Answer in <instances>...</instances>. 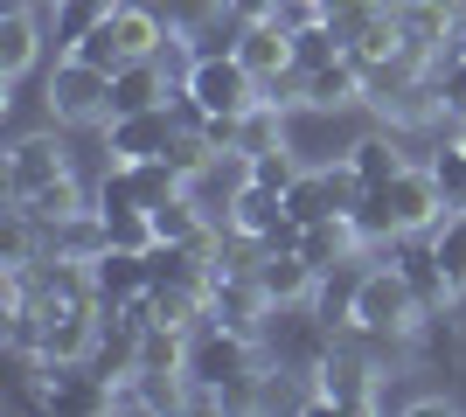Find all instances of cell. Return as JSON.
<instances>
[{
  "instance_id": "17",
  "label": "cell",
  "mask_w": 466,
  "mask_h": 417,
  "mask_svg": "<svg viewBox=\"0 0 466 417\" xmlns=\"http://www.w3.org/2000/svg\"><path fill=\"white\" fill-rule=\"evenodd\" d=\"M7 209H21L35 230H49V223H70L77 209H97V202H84L77 174H56V181H42V188H28V195H7Z\"/></svg>"
},
{
  "instance_id": "34",
  "label": "cell",
  "mask_w": 466,
  "mask_h": 417,
  "mask_svg": "<svg viewBox=\"0 0 466 417\" xmlns=\"http://www.w3.org/2000/svg\"><path fill=\"white\" fill-rule=\"evenodd\" d=\"M49 7H56V0H49Z\"/></svg>"
},
{
  "instance_id": "4",
  "label": "cell",
  "mask_w": 466,
  "mask_h": 417,
  "mask_svg": "<svg viewBox=\"0 0 466 417\" xmlns=\"http://www.w3.org/2000/svg\"><path fill=\"white\" fill-rule=\"evenodd\" d=\"M355 327H376V334H418V320H425V306H418V293H410V278L397 272V264H370V272L355 278Z\"/></svg>"
},
{
  "instance_id": "19",
  "label": "cell",
  "mask_w": 466,
  "mask_h": 417,
  "mask_svg": "<svg viewBox=\"0 0 466 417\" xmlns=\"http://www.w3.org/2000/svg\"><path fill=\"white\" fill-rule=\"evenodd\" d=\"M237 56L251 63V77H279V70H292V28H279V21H244L237 28Z\"/></svg>"
},
{
  "instance_id": "5",
  "label": "cell",
  "mask_w": 466,
  "mask_h": 417,
  "mask_svg": "<svg viewBox=\"0 0 466 417\" xmlns=\"http://www.w3.org/2000/svg\"><path fill=\"white\" fill-rule=\"evenodd\" d=\"M42 104H49L56 125H105L112 119V70H97V63H84V56H63L56 70H49Z\"/></svg>"
},
{
  "instance_id": "18",
  "label": "cell",
  "mask_w": 466,
  "mask_h": 417,
  "mask_svg": "<svg viewBox=\"0 0 466 417\" xmlns=\"http://www.w3.org/2000/svg\"><path fill=\"white\" fill-rule=\"evenodd\" d=\"M390 264L410 278V293H418L425 313H446V306H452V285H446V272H439V258H431V243L397 237V258H390Z\"/></svg>"
},
{
  "instance_id": "33",
  "label": "cell",
  "mask_w": 466,
  "mask_h": 417,
  "mask_svg": "<svg viewBox=\"0 0 466 417\" xmlns=\"http://www.w3.org/2000/svg\"><path fill=\"white\" fill-rule=\"evenodd\" d=\"M460 146H466V119H460Z\"/></svg>"
},
{
  "instance_id": "2",
  "label": "cell",
  "mask_w": 466,
  "mask_h": 417,
  "mask_svg": "<svg viewBox=\"0 0 466 417\" xmlns=\"http://www.w3.org/2000/svg\"><path fill=\"white\" fill-rule=\"evenodd\" d=\"M258 369H265V341L258 334H237L223 320L188 327V362H181L188 382H202V390H251Z\"/></svg>"
},
{
  "instance_id": "12",
  "label": "cell",
  "mask_w": 466,
  "mask_h": 417,
  "mask_svg": "<svg viewBox=\"0 0 466 417\" xmlns=\"http://www.w3.org/2000/svg\"><path fill=\"white\" fill-rule=\"evenodd\" d=\"M56 174H70V154H63L56 133H21L7 146V195H28V188H42Z\"/></svg>"
},
{
  "instance_id": "32",
  "label": "cell",
  "mask_w": 466,
  "mask_h": 417,
  "mask_svg": "<svg viewBox=\"0 0 466 417\" xmlns=\"http://www.w3.org/2000/svg\"><path fill=\"white\" fill-rule=\"evenodd\" d=\"M452 49H460V56H466V28H460V35H452Z\"/></svg>"
},
{
  "instance_id": "1",
  "label": "cell",
  "mask_w": 466,
  "mask_h": 417,
  "mask_svg": "<svg viewBox=\"0 0 466 417\" xmlns=\"http://www.w3.org/2000/svg\"><path fill=\"white\" fill-rule=\"evenodd\" d=\"M362 243H397V237H425L431 223L446 216V195H439V174L431 167H404L397 181L370 188V195L349 209Z\"/></svg>"
},
{
  "instance_id": "6",
  "label": "cell",
  "mask_w": 466,
  "mask_h": 417,
  "mask_svg": "<svg viewBox=\"0 0 466 417\" xmlns=\"http://www.w3.org/2000/svg\"><path fill=\"white\" fill-rule=\"evenodd\" d=\"M376 390H383V369L349 341H334V355L313 369V411H376Z\"/></svg>"
},
{
  "instance_id": "14",
  "label": "cell",
  "mask_w": 466,
  "mask_h": 417,
  "mask_svg": "<svg viewBox=\"0 0 466 417\" xmlns=\"http://www.w3.org/2000/svg\"><path fill=\"white\" fill-rule=\"evenodd\" d=\"M251 181V154H237V146H223V154L209 160V167H195L188 174V195L209 209L223 230H230V202H237V188Z\"/></svg>"
},
{
  "instance_id": "23",
  "label": "cell",
  "mask_w": 466,
  "mask_h": 417,
  "mask_svg": "<svg viewBox=\"0 0 466 417\" xmlns=\"http://www.w3.org/2000/svg\"><path fill=\"white\" fill-rule=\"evenodd\" d=\"M118 0H56V49H77L97 21H112Z\"/></svg>"
},
{
  "instance_id": "27",
  "label": "cell",
  "mask_w": 466,
  "mask_h": 417,
  "mask_svg": "<svg viewBox=\"0 0 466 417\" xmlns=\"http://www.w3.org/2000/svg\"><path fill=\"white\" fill-rule=\"evenodd\" d=\"M431 174H439L446 209H466V146H460V139H446V146L431 154Z\"/></svg>"
},
{
  "instance_id": "13",
  "label": "cell",
  "mask_w": 466,
  "mask_h": 417,
  "mask_svg": "<svg viewBox=\"0 0 466 417\" xmlns=\"http://www.w3.org/2000/svg\"><path fill=\"white\" fill-rule=\"evenodd\" d=\"M251 278L265 285L272 306H299V299H313V285H320V272L299 258V243H265V258H258Z\"/></svg>"
},
{
  "instance_id": "15",
  "label": "cell",
  "mask_w": 466,
  "mask_h": 417,
  "mask_svg": "<svg viewBox=\"0 0 466 417\" xmlns=\"http://www.w3.org/2000/svg\"><path fill=\"white\" fill-rule=\"evenodd\" d=\"M175 70H167V63H160V56H133V63H126V70H118V77H112V119H118V112H147V104H167V98H175Z\"/></svg>"
},
{
  "instance_id": "22",
  "label": "cell",
  "mask_w": 466,
  "mask_h": 417,
  "mask_svg": "<svg viewBox=\"0 0 466 417\" xmlns=\"http://www.w3.org/2000/svg\"><path fill=\"white\" fill-rule=\"evenodd\" d=\"M349 160H355V174H362V188H383V181H397V174L410 167V160L397 154V139H390V133L355 139V146H349Z\"/></svg>"
},
{
  "instance_id": "9",
  "label": "cell",
  "mask_w": 466,
  "mask_h": 417,
  "mask_svg": "<svg viewBox=\"0 0 466 417\" xmlns=\"http://www.w3.org/2000/svg\"><path fill=\"white\" fill-rule=\"evenodd\" d=\"M230 230H244V237H258V243H299V223H292L286 195L265 188V181H244V188H237Z\"/></svg>"
},
{
  "instance_id": "30",
  "label": "cell",
  "mask_w": 466,
  "mask_h": 417,
  "mask_svg": "<svg viewBox=\"0 0 466 417\" xmlns=\"http://www.w3.org/2000/svg\"><path fill=\"white\" fill-rule=\"evenodd\" d=\"M230 15H237V21H272L279 0H230Z\"/></svg>"
},
{
  "instance_id": "24",
  "label": "cell",
  "mask_w": 466,
  "mask_h": 417,
  "mask_svg": "<svg viewBox=\"0 0 466 417\" xmlns=\"http://www.w3.org/2000/svg\"><path fill=\"white\" fill-rule=\"evenodd\" d=\"M286 209H292V223H299V230H307V223H320V216H341V209H334V188H328V174H320V167H313V174H299L286 188Z\"/></svg>"
},
{
  "instance_id": "16",
  "label": "cell",
  "mask_w": 466,
  "mask_h": 417,
  "mask_svg": "<svg viewBox=\"0 0 466 417\" xmlns=\"http://www.w3.org/2000/svg\"><path fill=\"white\" fill-rule=\"evenodd\" d=\"M349 104H370V84H362L355 56H334L320 70H307V112H349Z\"/></svg>"
},
{
  "instance_id": "28",
  "label": "cell",
  "mask_w": 466,
  "mask_h": 417,
  "mask_svg": "<svg viewBox=\"0 0 466 417\" xmlns=\"http://www.w3.org/2000/svg\"><path fill=\"white\" fill-rule=\"evenodd\" d=\"M63 56H84V63H97V70H112V77L126 70V49H118V28H112V21H97L91 35H84L77 49H63Z\"/></svg>"
},
{
  "instance_id": "11",
  "label": "cell",
  "mask_w": 466,
  "mask_h": 417,
  "mask_svg": "<svg viewBox=\"0 0 466 417\" xmlns=\"http://www.w3.org/2000/svg\"><path fill=\"white\" fill-rule=\"evenodd\" d=\"M91 293L105 313H118V306H139V299L154 293V272H147V251H105V258L91 264Z\"/></svg>"
},
{
  "instance_id": "20",
  "label": "cell",
  "mask_w": 466,
  "mask_h": 417,
  "mask_svg": "<svg viewBox=\"0 0 466 417\" xmlns=\"http://www.w3.org/2000/svg\"><path fill=\"white\" fill-rule=\"evenodd\" d=\"M35 56H42V21L28 15V7H7V15H0V77L7 84L28 77Z\"/></svg>"
},
{
  "instance_id": "8",
  "label": "cell",
  "mask_w": 466,
  "mask_h": 417,
  "mask_svg": "<svg viewBox=\"0 0 466 417\" xmlns=\"http://www.w3.org/2000/svg\"><path fill=\"white\" fill-rule=\"evenodd\" d=\"M112 376H97L91 362H49V376H42V411L56 417H105L112 411Z\"/></svg>"
},
{
  "instance_id": "3",
  "label": "cell",
  "mask_w": 466,
  "mask_h": 417,
  "mask_svg": "<svg viewBox=\"0 0 466 417\" xmlns=\"http://www.w3.org/2000/svg\"><path fill=\"white\" fill-rule=\"evenodd\" d=\"M258 341H265V362H279L292 376H313V369L334 355V327L313 313L307 299H299V306H272V320H265Z\"/></svg>"
},
{
  "instance_id": "29",
  "label": "cell",
  "mask_w": 466,
  "mask_h": 417,
  "mask_svg": "<svg viewBox=\"0 0 466 417\" xmlns=\"http://www.w3.org/2000/svg\"><path fill=\"white\" fill-rule=\"evenodd\" d=\"M299 174H307V167L292 160V146H272V154H251V181H265V188H279V195H286V188H292Z\"/></svg>"
},
{
  "instance_id": "25",
  "label": "cell",
  "mask_w": 466,
  "mask_h": 417,
  "mask_svg": "<svg viewBox=\"0 0 466 417\" xmlns=\"http://www.w3.org/2000/svg\"><path fill=\"white\" fill-rule=\"evenodd\" d=\"M334 56H349V42L334 35V21H313V28L292 35V63H299V70H320V63H334Z\"/></svg>"
},
{
  "instance_id": "26",
  "label": "cell",
  "mask_w": 466,
  "mask_h": 417,
  "mask_svg": "<svg viewBox=\"0 0 466 417\" xmlns=\"http://www.w3.org/2000/svg\"><path fill=\"white\" fill-rule=\"evenodd\" d=\"M431 84H439V104H446V119L460 125V119H466V56H460V49H446V56L431 63Z\"/></svg>"
},
{
  "instance_id": "31",
  "label": "cell",
  "mask_w": 466,
  "mask_h": 417,
  "mask_svg": "<svg viewBox=\"0 0 466 417\" xmlns=\"http://www.w3.org/2000/svg\"><path fill=\"white\" fill-rule=\"evenodd\" d=\"M439 7H446V21H452V35H460V28H466V0H439Z\"/></svg>"
},
{
  "instance_id": "21",
  "label": "cell",
  "mask_w": 466,
  "mask_h": 417,
  "mask_svg": "<svg viewBox=\"0 0 466 417\" xmlns=\"http://www.w3.org/2000/svg\"><path fill=\"white\" fill-rule=\"evenodd\" d=\"M425 243H431V258H439V272H446L452 299H460L466 293V209H446V216L425 230Z\"/></svg>"
},
{
  "instance_id": "10",
  "label": "cell",
  "mask_w": 466,
  "mask_h": 417,
  "mask_svg": "<svg viewBox=\"0 0 466 417\" xmlns=\"http://www.w3.org/2000/svg\"><path fill=\"white\" fill-rule=\"evenodd\" d=\"M209 320H223L237 334H265L272 299H265V285H258L251 272H216L209 278Z\"/></svg>"
},
{
  "instance_id": "7",
  "label": "cell",
  "mask_w": 466,
  "mask_h": 417,
  "mask_svg": "<svg viewBox=\"0 0 466 417\" xmlns=\"http://www.w3.org/2000/svg\"><path fill=\"white\" fill-rule=\"evenodd\" d=\"M188 125L175 119V104H147V112H118L105 119V160H154L167 154Z\"/></svg>"
}]
</instances>
